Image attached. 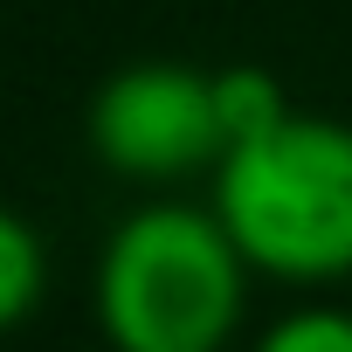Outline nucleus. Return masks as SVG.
Instances as JSON below:
<instances>
[{
  "label": "nucleus",
  "mask_w": 352,
  "mask_h": 352,
  "mask_svg": "<svg viewBox=\"0 0 352 352\" xmlns=\"http://www.w3.org/2000/svg\"><path fill=\"white\" fill-rule=\"evenodd\" d=\"M208 83H214V124H221V145H228V152H235V145H256V138H270L276 124L297 118L290 97H283V83H276L270 69H256V63L208 69ZM228 152H221V159H228Z\"/></svg>",
  "instance_id": "4"
},
{
  "label": "nucleus",
  "mask_w": 352,
  "mask_h": 352,
  "mask_svg": "<svg viewBox=\"0 0 352 352\" xmlns=\"http://www.w3.org/2000/svg\"><path fill=\"white\" fill-rule=\"evenodd\" d=\"M42 283H49L42 235L14 208H0V338H8L14 324H28V311L42 304Z\"/></svg>",
  "instance_id": "5"
},
{
  "label": "nucleus",
  "mask_w": 352,
  "mask_h": 352,
  "mask_svg": "<svg viewBox=\"0 0 352 352\" xmlns=\"http://www.w3.org/2000/svg\"><path fill=\"white\" fill-rule=\"evenodd\" d=\"M90 145L124 180H187L201 166H221L214 83L187 63H131L90 104Z\"/></svg>",
  "instance_id": "3"
},
{
  "label": "nucleus",
  "mask_w": 352,
  "mask_h": 352,
  "mask_svg": "<svg viewBox=\"0 0 352 352\" xmlns=\"http://www.w3.org/2000/svg\"><path fill=\"white\" fill-rule=\"evenodd\" d=\"M214 221L270 283L331 290L352 276V124L297 111L214 166Z\"/></svg>",
  "instance_id": "1"
},
{
  "label": "nucleus",
  "mask_w": 352,
  "mask_h": 352,
  "mask_svg": "<svg viewBox=\"0 0 352 352\" xmlns=\"http://www.w3.org/2000/svg\"><path fill=\"white\" fill-rule=\"evenodd\" d=\"M249 311V263L214 208L152 201L97 256V324L111 352H221Z\"/></svg>",
  "instance_id": "2"
},
{
  "label": "nucleus",
  "mask_w": 352,
  "mask_h": 352,
  "mask_svg": "<svg viewBox=\"0 0 352 352\" xmlns=\"http://www.w3.org/2000/svg\"><path fill=\"white\" fill-rule=\"evenodd\" d=\"M249 352H352V311H338V304H297Z\"/></svg>",
  "instance_id": "6"
}]
</instances>
